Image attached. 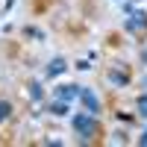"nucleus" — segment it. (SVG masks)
<instances>
[{"mask_svg": "<svg viewBox=\"0 0 147 147\" xmlns=\"http://www.w3.org/2000/svg\"><path fill=\"white\" fill-rule=\"evenodd\" d=\"M74 129H77L80 136H85V138H94L97 136V118H94V112L77 115V118H74Z\"/></svg>", "mask_w": 147, "mask_h": 147, "instance_id": "1", "label": "nucleus"}, {"mask_svg": "<svg viewBox=\"0 0 147 147\" xmlns=\"http://www.w3.org/2000/svg\"><path fill=\"white\" fill-rule=\"evenodd\" d=\"M80 100L85 103V109H88V112H100V100H97V97H94V91L91 88H80Z\"/></svg>", "mask_w": 147, "mask_h": 147, "instance_id": "2", "label": "nucleus"}, {"mask_svg": "<svg viewBox=\"0 0 147 147\" xmlns=\"http://www.w3.org/2000/svg\"><path fill=\"white\" fill-rule=\"evenodd\" d=\"M127 30L129 32H147V15L144 12H136V15L127 21Z\"/></svg>", "mask_w": 147, "mask_h": 147, "instance_id": "3", "label": "nucleus"}, {"mask_svg": "<svg viewBox=\"0 0 147 147\" xmlns=\"http://www.w3.org/2000/svg\"><path fill=\"white\" fill-rule=\"evenodd\" d=\"M56 97H59V100H74V97H80V88H77V85H59V88H56Z\"/></svg>", "mask_w": 147, "mask_h": 147, "instance_id": "4", "label": "nucleus"}, {"mask_svg": "<svg viewBox=\"0 0 147 147\" xmlns=\"http://www.w3.org/2000/svg\"><path fill=\"white\" fill-rule=\"evenodd\" d=\"M68 65H65V59H53L50 62V68H47V74H50V77H56V74H62Z\"/></svg>", "mask_w": 147, "mask_h": 147, "instance_id": "5", "label": "nucleus"}, {"mask_svg": "<svg viewBox=\"0 0 147 147\" xmlns=\"http://www.w3.org/2000/svg\"><path fill=\"white\" fill-rule=\"evenodd\" d=\"M50 112H53V115H59V118L68 115V100H56V103L50 106Z\"/></svg>", "mask_w": 147, "mask_h": 147, "instance_id": "6", "label": "nucleus"}, {"mask_svg": "<svg viewBox=\"0 0 147 147\" xmlns=\"http://www.w3.org/2000/svg\"><path fill=\"white\" fill-rule=\"evenodd\" d=\"M27 94L32 97V100H41V94H44V88H41V85H38V82H32V85H30V91H27Z\"/></svg>", "mask_w": 147, "mask_h": 147, "instance_id": "7", "label": "nucleus"}, {"mask_svg": "<svg viewBox=\"0 0 147 147\" xmlns=\"http://www.w3.org/2000/svg\"><path fill=\"white\" fill-rule=\"evenodd\" d=\"M109 77H112V82H118V85H127V77H124V74L112 71V74H109Z\"/></svg>", "mask_w": 147, "mask_h": 147, "instance_id": "8", "label": "nucleus"}, {"mask_svg": "<svg viewBox=\"0 0 147 147\" xmlns=\"http://www.w3.org/2000/svg\"><path fill=\"white\" fill-rule=\"evenodd\" d=\"M9 112H12V106H9V103H0V121H6Z\"/></svg>", "mask_w": 147, "mask_h": 147, "instance_id": "9", "label": "nucleus"}, {"mask_svg": "<svg viewBox=\"0 0 147 147\" xmlns=\"http://www.w3.org/2000/svg\"><path fill=\"white\" fill-rule=\"evenodd\" d=\"M138 109H141V118H147V94L138 100Z\"/></svg>", "mask_w": 147, "mask_h": 147, "instance_id": "10", "label": "nucleus"}, {"mask_svg": "<svg viewBox=\"0 0 147 147\" xmlns=\"http://www.w3.org/2000/svg\"><path fill=\"white\" fill-rule=\"evenodd\" d=\"M138 144H141V147H147V132H141V138H138Z\"/></svg>", "mask_w": 147, "mask_h": 147, "instance_id": "11", "label": "nucleus"}, {"mask_svg": "<svg viewBox=\"0 0 147 147\" xmlns=\"http://www.w3.org/2000/svg\"><path fill=\"white\" fill-rule=\"evenodd\" d=\"M141 59H144V62H147V50H144V53H141Z\"/></svg>", "mask_w": 147, "mask_h": 147, "instance_id": "12", "label": "nucleus"}]
</instances>
